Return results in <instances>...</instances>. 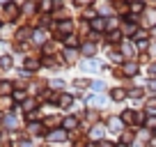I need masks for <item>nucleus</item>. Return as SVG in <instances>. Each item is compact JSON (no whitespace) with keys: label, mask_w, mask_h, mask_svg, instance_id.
Returning <instances> with one entry per match:
<instances>
[{"label":"nucleus","mask_w":156,"mask_h":147,"mask_svg":"<svg viewBox=\"0 0 156 147\" xmlns=\"http://www.w3.org/2000/svg\"><path fill=\"white\" fill-rule=\"evenodd\" d=\"M122 69H124V76H136L138 74V64L136 62H126Z\"/></svg>","instance_id":"nucleus-1"},{"label":"nucleus","mask_w":156,"mask_h":147,"mask_svg":"<svg viewBox=\"0 0 156 147\" xmlns=\"http://www.w3.org/2000/svg\"><path fill=\"white\" fill-rule=\"evenodd\" d=\"M64 138H67V131H62V129L48 133V140H64Z\"/></svg>","instance_id":"nucleus-2"},{"label":"nucleus","mask_w":156,"mask_h":147,"mask_svg":"<svg viewBox=\"0 0 156 147\" xmlns=\"http://www.w3.org/2000/svg\"><path fill=\"white\" fill-rule=\"evenodd\" d=\"M108 127H110V131H122V120L112 117L110 122H108Z\"/></svg>","instance_id":"nucleus-3"},{"label":"nucleus","mask_w":156,"mask_h":147,"mask_svg":"<svg viewBox=\"0 0 156 147\" xmlns=\"http://www.w3.org/2000/svg\"><path fill=\"white\" fill-rule=\"evenodd\" d=\"M103 133H106V129H103L101 124H99V127H94V129H92V138H94V140H97V138H103Z\"/></svg>","instance_id":"nucleus-4"},{"label":"nucleus","mask_w":156,"mask_h":147,"mask_svg":"<svg viewBox=\"0 0 156 147\" xmlns=\"http://www.w3.org/2000/svg\"><path fill=\"white\" fill-rule=\"evenodd\" d=\"M110 97L115 99V101H122V99L126 97V94H124V90H117V88H115V90H112V94H110Z\"/></svg>","instance_id":"nucleus-5"},{"label":"nucleus","mask_w":156,"mask_h":147,"mask_svg":"<svg viewBox=\"0 0 156 147\" xmlns=\"http://www.w3.org/2000/svg\"><path fill=\"white\" fill-rule=\"evenodd\" d=\"M5 12H7V16H9V19H14V16L19 14V9H16V5H7V9H5Z\"/></svg>","instance_id":"nucleus-6"},{"label":"nucleus","mask_w":156,"mask_h":147,"mask_svg":"<svg viewBox=\"0 0 156 147\" xmlns=\"http://www.w3.org/2000/svg\"><path fill=\"white\" fill-rule=\"evenodd\" d=\"M103 25H106V21H103V19H92V28L94 30H101Z\"/></svg>","instance_id":"nucleus-7"},{"label":"nucleus","mask_w":156,"mask_h":147,"mask_svg":"<svg viewBox=\"0 0 156 147\" xmlns=\"http://www.w3.org/2000/svg\"><path fill=\"white\" fill-rule=\"evenodd\" d=\"M76 124H78V120H76V117H67V120H64V127H67V129H73Z\"/></svg>","instance_id":"nucleus-8"},{"label":"nucleus","mask_w":156,"mask_h":147,"mask_svg":"<svg viewBox=\"0 0 156 147\" xmlns=\"http://www.w3.org/2000/svg\"><path fill=\"white\" fill-rule=\"evenodd\" d=\"M34 41H37V44L46 41V32H34Z\"/></svg>","instance_id":"nucleus-9"},{"label":"nucleus","mask_w":156,"mask_h":147,"mask_svg":"<svg viewBox=\"0 0 156 147\" xmlns=\"http://www.w3.org/2000/svg\"><path fill=\"white\" fill-rule=\"evenodd\" d=\"M0 92H2V94H9L12 92V85L9 83H0Z\"/></svg>","instance_id":"nucleus-10"},{"label":"nucleus","mask_w":156,"mask_h":147,"mask_svg":"<svg viewBox=\"0 0 156 147\" xmlns=\"http://www.w3.org/2000/svg\"><path fill=\"white\" fill-rule=\"evenodd\" d=\"M69 103H71V97H69V94H64V97H60V106H64V108H67Z\"/></svg>","instance_id":"nucleus-11"},{"label":"nucleus","mask_w":156,"mask_h":147,"mask_svg":"<svg viewBox=\"0 0 156 147\" xmlns=\"http://www.w3.org/2000/svg\"><path fill=\"white\" fill-rule=\"evenodd\" d=\"M129 97H133V99H140V97H142V90H140V88L131 90V92H129Z\"/></svg>","instance_id":"nucleus-12"},{"label":"nucleus","mask_w":156,"mask_h":147,"mask_svg":"<svg viewBox=\"0 0 156 147\" xmlns=\"http://www.w3.org/2000/svg\"><path fill=\"white\" fill-rule=\"evenodd\" d=\"M147 19H149V25H156V9H151L149 14H147Z\"/></svg>","instance_id":"nucleus-13"},{"label":"nucleus","mask_w":156,"mask_h":147,"mask_svg":"<svg viewBox=\"0 0 156 147\" xmlns=\"http://www.w3.org/2000/svg\"><path fill=\"white\" fill-rule=\"evenodd\" d=\"M39 129H41V124H39V122H32V124H30V133H39Z\"/></svg>","instance_id":"nucleus-14"},{"label":"nucleus","mask_w":156,"mask_h":147,"mask_svg":"<svg viewBox=\"0 0 156 147\" xmlns=\"http://www.w3.org/2000/svg\"><path fill=\"white\" fill-rule=\"evenodd\" d=\"M0 67L9 69V67H12V60H9V58H2V60H0Z\"/></svg>","instance_id":"nucleus-15"},{"label":"nucleus","mask_w":156,"mask_h":147,"mask_svg":"<svg viewBox=\"0 0 156 147\" xmlns=\"http://www.w3.org/2000/svg\"><path fill=\"white\" fill-rule=\"evenodd\" d=\"M90 101H92L94 106H101V103L106 101V99H103V97H92V99H90Z\"/></svg>","instance_id":"nucleus-16"},{"label":"nucleus","mask_w":156,"mask_h":147,"mask_svg":"<svg viewBox=\"0 0 156 147\" xmlns=\"http://www.w3.org/2000/svg\"><path fill=\"white\" fill-rule=\"evenodd\" d=\"M76 44H78V39L73 37V34H69L67 37V46H76Z\"/></svg>","instance_id":"nucleus-17"},{"label":"nucleus","mask_w":156,"mask_h":147,"mask_svg":"<svg viewBox=\"0 0 156 147\" xmlns=\"http://www.w3.org/2000/svg\"><path fill=\"white\" fill-rule=\"evenodd\" d=\"M25 67H28V69H37L39 62H37V60H28V62H25Z\"/></svg>","instance_id":"nucleus-18"},{"label":"nucleus","mask_w":156,"mask_h":147,"mask_svg":"<svg viewBox=\"0 0 156 147\" xmlns=\"http://www.w3.org/2000/svg\"><path fill=\"white\" fill-rule=\"evenodd\" d=\"M83 53L92 55V53H94V46H92V44H85V46H83Z\"/></svg>","instance_id":"nucleus-19"},{"label":"nucleus","mask_w":156,"mask_h":147,"mask_svg":"<svg viewBox=\"0 0 156 147\" xmlns=\"http://www.w3.org/2000/svg\"><path fill=\"white\" fill-rule=\"evenodd\" d=\"M80 67H83V69H97L99 64H97V62H83Z\"/></svg>","instance_id":"nucleus-20"},{"label":"nucleus","mask_w":156,"mask_h":147,"mask_svg":"<svg viewBox=\"0 0 156 147\" xmlns=\"http://www.w3.org/2000/svg\"><path fill=\"white\" fill-rule=\"evenodd\" d=\"M51 7H53V5H51V0H44V2H41V9H44V12H51Z\"/></svg>","instance_id":"nucleus-21"},{"label":"nucleus","mask_w":156,"mask_h":147,"mask_svg":"<svg viewBox=\"0 0 156 147\" xmlns=\"http://www.w3.org/2000/svg\"><path fill=\"white\" fill-rule=\"evenodd\" d=\"M60 30H64V32H69V30H71V23H69V21H64V23H60Z\"/></svg>","instance_id":"nucleus-22"},{"label":"nucleus","mask_w":156,"mask_h":147,"mask_svg":"<svg viewBox=\"0 0 156 147\" xmlns=\"http://www.w3.org/2000/svg\"><path fill=\"white\" fill-rule=\"evenodd\" d=\"M131 9L136 12V14H138V12H142V2H133V5H131Z\"/></svg>","instance_id":"nucleus-23"},{"label":"nucleus","mask_w":156,"mask_h":147,"mask_svg":"<svg viewBox=\"0 0 156 147\" xmlns=\"http://www.w3.org/2000/svg\"><path fill=\"white\" fill-rule=\"evenodd\" d=\"M149 76H151V81L156 78V64H151V67H149Z\"/></svg>","instance_id":"nucleus-24"},{"label":"nucleus","mask_w":156,"mask_h":147,"mask_svg":"<svg viewBox=\"0 0 156 147\" xmlns=\"http://www.w3.org/2000/svg\"><path fill=\"white\" fill-rule=\"evenodd\" d=\"M7 127H16V120L12 117V115H9V117H7Z\"/></svg>","instance_id":"nucleus-25"},{"label":"nucleus","mask_w":156,"mask_h":147,"mask_svg":"<svg viewBox=\"0 0 156 147\" xmlns=\"http://www.w3.org/2000/svg\"><path fill=\"white\" fill-rule=\"evenodd\" d=\"M124 53H126V55H131V53H133V48H131V44H124Z\"/></svg>","instance_id":"nucleus-26"},{"label":"nucleus","mask_w":156,"mask_h":147,"mask_svg":"<svg viewBox=\"0 0 156 147\" xmlns=\"http://www.w3.org/2000/svg\"><path fill=\"white\" fill-rule=\"evenodd\" d=\"M110 41H119V32H112L110 34Z\"/></svg>","instance_id":"nucleus-27"},{"label":"nucleus","mask_w":156,"mask_h":147,"mask_svg":"<svg viewBox=\"0 0 156 147\" xmlns=\"http://www.w3.org/2000/svg\"><path fill=\"white\" fill-rule=\"evenodd\" d=\"M147 127H149V129H154V127H156V117H151L149 122H147Z\"/></svg>","instance_id":"nucleus-28"},{"label":"nucleus","mask_w":156,"mask_h":147,"mask_svg":"<svg viewBox=\"0 0 156 147\" xmlns=\"http://www.w3.org/2000/svg\"><path fill=\"white\" fill-rule=\"evenodd\" d=\"M92 0H78V5H90Z\"/></svg>","instance_id":"nucleus-29"},{"label":"nucleus","mask_w":156,"mask_h":147,"mask_svg":"<svg viewBox=\"0 0 156 147\" xmlns=\"http://www.w3.org/2000/svg\"><path fill=\"white\" fill-rule=\"evenodd\" d=\"M21 147H34L32 142H21Z\"/></svg>","instance_id":"nucleus-30"},{"label":"nucleus","mask_w":156,"mask_h":147,"mask_svg":"<svg viewBox=\"0 0 156 147\" xmlns=\"http://www.w3.org/2000/svg\"><path fill=\"white\" fill-rule=\"evenodd\" d=\"M149 88H151V92H154V90H156V81H151V85H149Z\"/></svg>","instance_id":"nucleus-31"},{"label":"nucleus","mask_w":156,"mask_h":147,"mask_svg":"<svg viewBox=\"0 0 156 147\" xmlns=\"http://www.w3.org/2000/svg\"><path fill=\"white\" fill-rule=\"evenodd\" d=\"M101 147H112V145H110V142H101Z\"/></svg>","instance_id":"nucleus-32"},{"label":"nucleus","mask_w":156,"mask_h":147,"mask_svg":"<svg viewBox=\"0 0 156 147\" xmlns=\"http://www.w3.org/2000/svg\"><path fill=\"white\" fill-rule=\"evenodd\" d=\"M2 2H5V0H2Z\"/></svg>","instance_id":"nucleus-33"}]
</instances>
